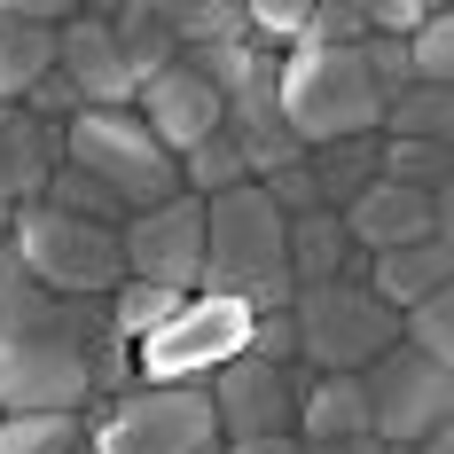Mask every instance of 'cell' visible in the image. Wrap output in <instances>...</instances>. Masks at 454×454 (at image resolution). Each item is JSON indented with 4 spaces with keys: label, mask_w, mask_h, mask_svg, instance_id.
<instances>
[{
    "label": "cell",
    "mask_w": 454,
    "mask_h": 454,
    "mask_svg": "<svg viewBox=\"0 0 454 454\" xmlns=\"http://www.w3.org/2000/svg\"><path fill=\"white\" fill-rule=\"evenodd\" d=\"M376 181H400V188H415V196H454V141H384Z\"/></svg>",
    "instance_id": "21"
},
{
    "label": "cell",
    "mask_w": 454,
    "mask_h": 454,
    "mask_svg": "<svg viewBox=\"0 0 454 454\" xmlns=\"http://www.w3.org/2000/svg\"><path fill=\"white\" fill-rule=\"evenodd\" d=\"M204 454H220V447H204Z\"/></svg>",
    "instance_id": "39"
},
{
    "label": "cell",
    "mask_w": 454,
    "mask_h": 454,
    "mask_svg": "<svg viewBox=\"0 0 454 454\" xmlns=\"http://www.w3.org/2000/svg\"><path fill=\"white\" fill-rule=\"evenodd\" d=\"M79 439L87 454H204L220 447V423L204 384H134L118 400H87Z\"/></svg>",
    "instance_id": "4"
},
{
    "label": "cell",
    "mask_w": 454,
    "mask_h": 454,
    "mask_svg": "<svg viewBox=\"0 0 454 454\" xmlns=\"http://www.w3.org/2000/svg\"><path fill=\"white\" fill-rule=\"evenodd\" d=\"M227 188H251V165H243V149L227 134L196 141L181 157V196H196V204H212V196H227Z\"/></svg>",
    "instance_id": "24"
},
{
    "label": "cell",
    "mask_w": 454,
    "mask_h": 454,
    "mask_svg": "<svg viewBox=\"0 0 454 454\" xmlns=\"http://www.w3.org/2000/svg\"><path fill=\"white\" fill-rule=\"evenodd\" d=\"M173 306H181V290H157V282H118V290L102 298V314H110V329H118L126 345H141L149 329H165Z\"/></svg>",
    "instance_id": "26"
},
{
    "label": "cell",
    "mask_w": 454,
    "mask_h": 454,
    "mask_svg": "<svg viewBox=\"0 0 454 454\" xmlns=\"http://www.w3.org/2000/svg\"><path fill=\"white\" fill-rule=\"evenodd\" d=\"M71 454H87V439H79V447H71Z\"/></svg>",
    "instance_id": "38"
},
{
    "label": "cell",
    "mask_w": 454,
    "mask_h": 454,
    "mask_svg": "<svg viewBox=\"0 0 454 454\" xmlns=\"http://www.w3.org/2000/svg\"><path fill=\"white\" fill-rule=\"evenodd\" d=\"M40 204H47V212H63V220H94V227H118V220H126V204H118L102 181H87L79 165H55L47 188H40Z\"/></svg>",
    "instance_id": "25"
},
{
    "label": "cell",
    "mask_w": 454,
    "mask_h": 454,
    "mask_svg": "<svg viewBox=\"0 0 454 454\" xmlns=\"http://www.w3.org/2000/svg\"><path fill=\"white\" fill-rule=\"evenodd\" d=\"M337 220L361 243V259H376V251H400V243H423V235H454V196H415L400 181H368Z\"/></svg>",
    "instance_id": "12"
},
{
    "label": "cell",
    "mask_w": 454,
    "mask_h": 454,
    "mask_svg": "<svg viewBox=\"0 0 454 454\" xmlns=\"http://www.w3.org/2000/svg\"><path fill=\"white\" fill-rule=\"evenodd\" d=\"M306 447L314 439H353L368 431V400H361V376H314L298 368V423H290Z\"/></svg>",
    "instance_id": "19"
},
{
    "label": "cell",
    "mask_w": 454,
    "mask_h": 454,
    "mask_svg": "<svg viewBox=\"0 0 454 454\" xmlns=\"http://www.w3.org/2000/svg\"><path fill=\"white\" fill-rule=\"evenodd\" d=\"M157 24H165V40L181 47V55L251 32V24H243V0H157Z\"/></svg>",
    "instance_id": "22"
},
{
    "label": "cell",
    "mask_w": 454,
    "mask_h": 454,
    "mask_svg": "<svg viewBox=\"0 0 454 454\" xmlns=\"http://www.w3.org/2000/svg\"><path fill=\"white\" fill-rule=\"evenodd\" d=\"M8 251L16 267L32 274L55 298H110L126 282V259H118V227L94 220H63L47 204H16L8 212Z\"/></svg>",
    "instance_id": "5"
},
{
    "label": "cell",
    "mask_w": 454,
    "mask_h": 454,
    "mask_svg": "<svg viewBox=\"0 0 454 454\" xmlns=\"http://www.w3.org/2000/svg\"><path fill=\"white\" fill-rule=\"evenodd\" d=\"M298 447H306V439H298ZM306 454H392V447H384L376 431H353V439H314Z\"/></svg>",
    "instance_id": "34"
},
{
    "label": "cell",
    "mask_w": 454,
    "mask_h": 454,
    "mask_svg": "<svg viewBox=\"0 0 454 454\" xmlns=\"http://www.w3.org/2000/svg\"><path fill=\"white\" fill-rule=\"evenodd\" d=\"M431 16V0H361V24L368 40H408L415 24Z\"/></svg>",
    "instance_id": "33"
},
{
    "label": "cell",
    "mask_w": 454,
    "mask_h": 454,
    "mask_svg": "<svg viewBox=\"0 0 454 454\" xmlns=\"http://www.w3.org/2000/svg\"><path fill=\"white\" fill-rule=\"evenodd\" d=\"M361 400H368V431L392 454H408L423 431L454 423V368L423 361L408 345H392V353H376V361L361 368Z\"/></svg>",
    "instance_id": "9"
},
{
    "label": "cell",
    "mask_w": 454,
    "mask_h": 454,
    "mask_svg": "<svg viewBox=\"0 0 454 454\" xmlns=\"http://www.w3.org/2000/svg\"><path fill=\"white\" fill-rule=\"evenodd\" d=\"M204 400H212L220 439H282V431L298 423V361L267 368V361H251V353H235V361L204 384ZM290 439H298V431H290Z\"/></svg>",
    "instance_id": "11"
},
{
    "label": "cell",
    "mask_w": 454,
    "mask_h": 454,
    "mask_svg": "<svg viewBox=\"0 0 454 454\" xmlns=\"http://www.w3.org/2000/svg\"><path fill=\"white\" fill-rule=\"evenodd\" d=\"M102 298H55L0 243V415H79L94 400Z\"/></svg>",
    "instance_id": "1"
},
{
    "label": "cell",
    "mask_w": 454,
    "mask_h": 454,
    "mask_svg": "<svg viewBox=\"0 0 454 454\" xmlns=\"http://www.w3.org/2000/svg\"><path fill=\"white\" fill-rule=\"evenodd\" d=\"M134 118L149 126V134H157V149H165V157L181 165L196 141H212V134H220L227 102H220L212 87H204V79H196L188 63H173V71H157V79H149V87L134 94Z\"/></svg>",
    "instance_id": "13"
},
{
    "label": "cell",
    "mask_w": 454,
    "mask_h": 454,
    "mask_svg": "<svg viewBox=\"0 0 454 454\" xmlns=\"http://www.w3.org/2000/svg\"><path fill=\"white\" fill-rule=\"evenodd\" d=\"M384 118V94L368 79L361 47H290L282 55V126L298 149H329V141L376 134Z\"/></svg>",
    "instance_id": "3"
},
{
    "label": "cell",
    "mask_w": 454,
    "mask_h": 454,
    "mask_svg": "<svg viewBox=\"0 0 454 454\" xmlns=\"http://www.w3.org/2000/svg\"><path fill=\"white\" fill-rule=\"evenodd\" d=\"M220 454H306V447L282 431V439H220Z\"/></svg>",
    "instance_id": "35"
},
{
    "label": "cell",
    "mask_w": 454,
    "mask_h": 454,
    "mask_svg": "<svg viewBox=\"0 0 454 454\" xmlns=\"http://www.w3.org/2000/svg\"><path fill=\"white\" fill-rule=\"evenodd\" d=\"M384 141H454V87H408L376 118Z\"/></svg>",
    "instance_id": "23"
},
{
    "label": "cell",
    "mask_w": 454,
    "mask_h": 454,
    "mask_svg": "<svg viewBox=\"0 0 454 454\" xmlns=\"http://www.w3.org/2000/svg\"><path fill=\"white\" fill-rule=\"evenodd\" d=\"M243 353L267 368H290L298 361V337H290V306H274V314H251V337H243Z\"/></svg>",
    "instance_id": "31"
},
{
    "label": "cell",
    "mask_w": 454,
    "mask_h": 454,
    "mask_svg": "<svg viewBox=\"0 0 454 454\" xmlns=\"http://www.w3.org/2000/svg\"><path fill=\"white\" fill-rule=\"evenodd\" d=\"M408 454H454V423H439V431H423Z\"/></svg>",
    "instance_id": "36"
},
{
    "label": "cell",
    "mask_w": 454,
    "mask_h": 454,
    "mask_svg": "<svg viewBox=\"0 0 454 454\" xmlns=\"http://www.w3.org/2000/svg\"><path fill=\"white\" fill-rule=\"evenodd\" d=\"M282 251H290V290H321V282H361L368 259L361 243L345 235L337 212H298L282 227Z\"/></svg>",
    "instance_id": "18"
},
{
    "label": "cell",
    "mask_w": 454,
    "mask_h": 454,
    "mask_svg": "<svg viewBox=\"0 0 454 454\" xmlns=\"http://www.w3.org/2000/svg\"><path fill=\"white\" fill-rule=\"evenodd\" d=\"M314 47H361L368 24H361V0H314V24H306Z\"/></svg>",
    "instance_id": "30"
},
{
    "label": "cell",
    "mask_w": 454,
    "mask_h": 454,
    "mask_svg": "<svg viewBox=\"0 0 454 454\" xmlns=\"http://www.w3.org/2000/svg\"><path fill=\"white\" fill-rule=\"evenodd\" d=\"M63 165V134L40 126L24 102H0V204L16 212V204H40L47 173Z\"/></svg>",
    "instance_id": "17"
},
{
    "label": "cell",
    "mask_w": 454,
    "mask_h": 454,
    "mask_svg": "<svg viewBox=\"0 0 454 454\" xmlns=\"http://www.w3.org/2000/svg\"><path fill=\"white\" fill-rule=\"evenodd\" d=\"M282 212H274L259 181L251 188H227L204 204V282L212 298H235L251 314H274L290 306V251H282Z\"/></svg>",
    "instance_id": "2"
},
{
    "label": "cell",
    "mask_w": 454,
    "mask_h": 454,
    "mask_svg": "<svg viewBox=\"0 0 454 454\" xmlns=\"http://www.w3.org/2000/svg\"><path fill=\"white\" fill-rule=\"evenodd\" d=\"M251 337V306L212 298V290H188L165 329H149L134 345V376L141 384H212Z\"/></svg>",
    "instance_id": "8"
},
{
    "label": "cell",
    "mask_w": 454,
    "mask_h": 454,
    "mask_svg": "<svg viewBox=\"0 0 454 454\" xmlns=\"http://www.w3.org/2000/svg\"><path fill=\"white\" fill-rule=\"evenodd\" d=\"M71 16V0H0V102H24L55 71V32Z\"/></svg>",
    "instance_id": "15"
},
{
    "label": "cell",
    "mask_w": 454,
    "mask_h": 454,
    "mask_svg": "<svg viewBox=\"0 0 454 454\" xmlns=\"http://www.w3.org/2000/svg\"><path fill=\"white\" fill-rule=\"evenodd\" d=\"M24 110H32V118H40V126H55V134H63V126H71V118H79V110H87V102H79V87H71V79H63V71H47L40 87L24 94Z\"/></svg>",
    "instance_id": "32"
},
{
    "label": "cell",
    "mask_w": 454,
    "mask_h": 454,
    "mask_svg": "<svg viewBox=\"0 0 454 454\" xmlns=\"http://www.w3.org/2000/svg\"><path fill=\"white\" fill-rule=\"evenodd\" d=\"M408 71H415V87H454V16L447 8H431L408 32Z\"/></svg>",
    "instance_id": "28"
},
{
    "label": "cell",
    "mask_w": 454,
    "mask_h": 454,
    "mask_svg": "<svg viewBox=\"0 0 454 454\" xmlns=\"http://www.w3.org/2000/svg\"><path fill=\"white\" fill-rule=\"evenodd\" d=\"M63 165H79L87 181H102L126 212H149V204L181 196V165L157 149V134L134 110H79L63 126Z\"/></svg>",
    "instance_id": "6"
},
{
    "label": "cell",
    "mask_w": 454,
    "mask_h": 454,
    "mask_svg": "<svg viewBox=\"0 0 454 454\" xmlns=\"http://www.w3.org/2000/svg\"><path fill=\"white\" fill-rule=\"evenodd\" d=\"M118 259L126 282H157V290H196L204 282V204L196 196H165L149 212L118 220Z\"/></svg>",
    "instance_id": "10"
},
{
    "label": "cell",
    "mask_w": 454,
    "mask_h": 454,
    "mask_svg": "<svg viewBox=\"0 0 454 454\" xmlns=\"http://www.w3.org/2000/svg\"><path fill=\"white\" fill-rule=\"evenodd\" d=\"M0 243H8V204H0Z\"/></svg>",
    "instance_id": "37"
},
{
    "label": "cell",
    "mask_w": 454,
    "mask_h": 454,
    "mask_svg": "<svg viewBox=\"0 0 454 454\" xmlns=\"http://www.w3.org/2000/svg\"><path fill=\"white\" fill-rule=\"evenodd\" d=\"M361 290L376 306H392V314H408L431 290H454V235H423V243H400V251H376Z\"/></svg>",
    "instance_id": "16"
},
{
    "label": "cell",
    "mask_w": 454,
    "mask_h": 454,
    "mask_svg": "<svg viewBox=\"0 0 454 454\" xmlns=\"http://www.w3.org/2000/svg\"><path fill=\"white\" fill-rule=\"evenodd\" d=\"M376 157H384V141H376V134H353V141H329V149H306L321 212H345V204L376 181Z\"/></svg>",
    "instance_id": "20"
},
{
    "label": "cell",
    "mask_w": 454,
    "mask_h": 454,
    "mask_svg": "<svg viewBox=\"0 0 454 454\" xmlns=\"http://www.w3.org/2000/svg\"><path fill=\"white\" fill-rule=\"evenodd\" d=\"M55 71L79 87L87 110H134V71H126V55H118L110 24H102L94 8H79V16L55 32Z\"/></svg>",
    "instance_id": "14"
},
{
    "label": "cell",
    "mask_w": 454,
    "mask_h": 454,
    "mask_svg": "<svg viewBox=\"0 0 454 454\" xmlns=\"http://www.w3.org/2000/svg\"><path fill=\"white\" fill-rule=\"evenodd\" d=\"M400 345L423 353V361H439V368H454V290L415 298L408 314H400Z\"/></svg>",
    "instance_id": "27"
},
{
    "label": "cell",
    "mask_w": 454,
    "mask_h": 454,
    "mask_svg": "<svg viewBox=\"0 0 454 454\" xmlns=\"http://www.w3.org/2000/svg\"><path fill=\"white\" fill-rule=\"evenodd\" d=\"M79 415H0V454H71Z\"/></svg>",
    "instance_id": "29"
},
{
    "label": "cell",
    "mask_w": 454,
    "mask_h": 454,
    "mask_svg": "<svg viewBox=\"0 0 454 454\" xmlns=\"http://www.w3.org/2000/svg\"><path fill=\"white\" fill-rule=\"evenodd\" d=\"M290 337H298V368L361 376L376 353L400 345V314L376 306L361 282H321V290H290Z\"/></svg>",
    "instance_id": "7"
}]
</instances>
